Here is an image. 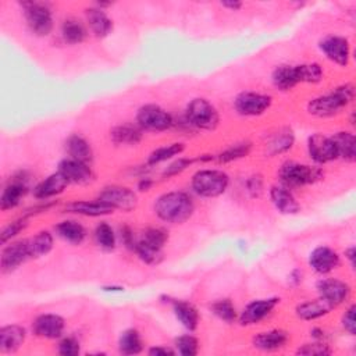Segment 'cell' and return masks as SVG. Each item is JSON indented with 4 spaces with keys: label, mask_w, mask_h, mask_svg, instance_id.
Instances as JSON below:
<instances>
[{
    "label": "cell",
    "mask_w": 356,
    "mask_h": 356,
    "mask_svg": "<svg viewBox=\"0 0 356 356\" xmlns=\"http://www.w3.org/2000/svg\"><path fill=\"white\" fill-rule=\"evenodd\" d=\"M156 216L168 224H184L195 211V202L184 191H171L160 195L154 202Z\"/></svg>",
    "instance_id": "6da1fadb"
},
{
    "label": "cell",
    "mask_w": 356,
    "mask_h": 356,
    "mask_svg": "<svg viewBox=\"0 0 356 356\" xmlns=\"http://www.w3.org/2000/svg\"><path fill=\"white\" fill-rule=\"evenodd\" d=\"M355 100V86L342 83L325 95L316 96L307 102V113L317 118H331L341 114Z\"/></svg>",
    "instance_id": "7a4b0ae2"
},
{
    "label": "cell",
    "mask_w": 356,
    "mask_h": 356,
    "mask_svg": "<svg viewBox=\"0 0 356 356\" xmlns=\"http://www.w3.org/2000/svg\"><path fill=\"white\" fill-rule=\"evenodd\" d=\"M229 177L222 170L217 168H202L192 175L191 188L192 191L206 199L218 197L228 189Z\"/></svg>",
    "instance_id": "3957f363"
},
{
    "label": "cell",
    "mask_w": 356,
    "mask_h": 356,
    "mask_svg": "<svg viewBox=\"0 0 356 356\" xmlns=\"http://www.w3.org/2000/svg\"><path fill=\"white\" fill-rule=\"evenodd\" d=\"M324 172L317 165H309L298 161H285L278 170L280 184L293 189L312 185L323 178Z\"/></svg>",
    "instance_id": "277c9868"
},
{
    "label": "cell",
    "mask_w": 356,
    "mask_h": 356,
    "mask_svg": "<svg viewBox=\"0 0 356 356\" xmlns=\"http://www.w3.org/2000/svg\"><path fill=\"white\" fill-rule=\"evenodd\" d=\"M184 120L191 128L214 131L220 124V114L207 99L195 97L188 103Z\"/></svg>",
    "instance_id": "5b68a950"
},
{
    "label": "cell",
    "mask_w": 356,
    "mask_h": 356,
    "mask_svg": "<svg viewBox=\"0 0 356 356\" xmlns=\"http://www.w3.org/2000/svg\"><path fill=\"white\" fill-rule=\"evenodd\" d=\"M28 29L36 36H47L53 31V13L47 3L28 0L19 3Z\"/></svg>",
    "instance_id": "8992f818"
},
{
    "label": "cell",
    "mask_w": 356,
    "mask_h": 356,
    "mask_svg": "<svg viewBox=\"0 0 356 356\" xmlns=\"http://www.w3.org/2000/svg\"><path fill=\"white\" fill-rule=\"evenodd\" d=\"M136 124L143 131L163 132L170 129L175 122L172 115L159 104H143L136 113Z\"/></svg>",
    "instance_id": "52a82bcc"
},
{
    "label": "cell",
    "mask_w": 356,
    "mask_h": 356,
    "mask_svg": "<svg viewBox=\"0 0 356 356\" xmlns=\"http://www.w3.org/2000/svg\"><path fill=\"white\" fill-rule=\"evenodd\" d=\"M273 104V97L254 90H243L234 99V108L242 117H259Z\"/></svg>",
    "instance_id": "ba28073f"
},
{
    "label": "cell",
    "mask_w": 356,
    "mask_h": 356,
    "mask_svg": "<svg viewBox=\"0 0 356 356\" xmlns=\"http://www.w3.org/2000/svg\"><path fill=\"white\" fill-rule=\"evenodd\" d=\"M29 259H32V256H31L28 239L10 241L8 243L3 245V249H1V254H0L1 271L4 274L13 273Z\"/></svg>",
    "instance_id": "9c48e42d"
},
{
    "label": "cell",
    "mask_w": 356,
    "mask_h": 356,
    "mask_svg": "<svg viewBox=\"0 0 356 356\" xmlns=\"http://www.w3.org/2000/svg\"><path fill=\"white\" fill-rule=\"evenodd\" d=\"M281 299L277 296L256 299L248 303L238 316V321L241 325H254L268 317L274 309L280 305Z\"/></svg>",
    "instance_id": "30bf717a"
},
{
    "label": "cell",
    "mask_w": 356,
    "mask_h": 356,
    "mask_svg": "<svg viewBox=\"0 0 356 356\" xmlns=\"http://www.w3.org/2000/svg\"><path fill=\"white\" fill-rule=\"evenodd\" d=\"M323 54L334 64L346 67L350 60V43L345 36L328 35L318 42Z\"/></svg>",
    "instance_id": "8fae6325"
},
{
    "label": "cell",
    "mask_w": 356,
    "mask_h": 356,
    "mask_svg": "<svg viewBox=\"0 0 356 356\" xmlns=\"http://www.w3.org/2000/svg\"><path fill=\"white\" fill-rule=\"evenodd\" d=\"M97 199L103 200L104 203L111 206L114 210H121V211H131L138 204L136 193L132 189L121 185H111V186L103 188Z\"/></svg>",
    "instance_id": "7c38bea8"
},
{
    "label": "cell",
    "mask_w": 356,
    "mask_h": 356,
    "mask_svg": "<svg viewBox=\"0 0 356 356\" xmlns=\"http://www.w3.org/2000/svg\"><path fill=\"white\" fill-rule=\"evenodd\" d=\"M307 153L316 164H327L338 159L337 147L332 138L320 132L309 136Z\"/></svg>",
    "instance_id": "4fadbf2b"
},
{
    "label": "cell",
    "mask_w": 356,
    "mask_h": 356,
    "mask_svg": "<svg viewBox=\"0 0 356 356\" xmlns=\"http://www.w3.org/2000/svg\"><path fill=\"white\" fill-rule=\"evenodd\" d=\"M316 288L318 296L325 299L334 307L345 303L352 295L350 285L339 278H321L317 281Z\"/></svg>",
    "instance_id": "5bb4252c"
},
{
    "label": "cell",
    "mask_w": 356,
    "mask_h": 356,
    "mask_svg": "<svg viewBox=\"0 0 356 356\" xmlns=\"http://www.w3.org/2000/svg\"><path fill=\"white\" fill-rule=\"evenodd\" d=\"M60 171L70 184H76V185H88L95 179V172L88 163H82L78 160H74L71 157H65L58 163Z\"/></svg>",
    "instance_id": "9a60e30c"
},
{
    "label": "cell",
    "mask_w": 356,
    "mask_h": 356,
    "mask_svg": "<svg viewBox=\"0 0 356 356\" xmlns=\"http://www.w3.org/2000/svg\"><path fill=\"white\" fill-rule=\"evenodd\" d=\"M65 321L61 316L54 313L39 314L32 323V331L36 337L44 339H58L63 337Z\"/></svg>",
    "instance_id": "2e32d148"
},
{
    "label": "cell",
    "mask_w": 356,
    "mask_h": 356,
    "mask_svg": "<svg viewBox=\"0 0 356 356\" xmlns=\"http://www.w3.org/2000/svg\"><path fill=\"white\" fill-rule=\"evenodd\" d=\"M26 192H28V178L25 177V172H19L13 179H10V182L4 186L1 192V196H0L1 211L15 209L21 203Z\"/></svg>",
    "instance_id": "e0dca14e"
},
{
    "label": "cell",
    "mask_w": 356,
    "mask_h": 356,
    "mask_svg": "<svg viewBox=\"0 0 356 356\" xmlns=\"http://www.w3.org/2000/svg\"><path fill=\"white\" fill-rule=\"evenodd\" d=\"M341 264V257L332 248L327 245H320L314 248L309 254V266L317 274H330Z\"/></svg>",
    "instance_id": "ac0fdd59"
},
{
    "label": "cell",
    "mask_w": 356,
    "mask_h": 356,
    "mask_svg": "<svg viewBox=\"0 0 356 356\" xmlns=\"http://www.w3.org/2000/svg\"><path fill=\"white\" fill-rule=\"evenodd\" d=\"M68 185H70L68 179L60 171H56V172L47 175L44 179H42L33 188V196L38 200L47 202V199L63 193Z\"/></svg>",
    "instance_id": "d6986e66"
},
{
    "label": "cell",
    "mask_w": 356,
    "mask_h": 356,
    "mask_svg": "<svg viewBox=\"0 0 356 356\" xmlns=\"http://www.w3.org/2000/svg\"><path fill=\"white\" fill-rule=\"evenodd\" d=\"M289 339L291 337L288 331L281 328H273V330L256 334L252 339V345L259 350L273 352V350L282 349L289 342Z\"/></svg>",
    "instance_id": "ffe728a7"
},
{
    "label": "cell",
    "mask_w": 356,
    "mask_h": 356,
    "mask_svg": "<svg viewBox=\"0 0 356 356\" xmlns=\"http://www.w3.org/2000/svg\"><path fill=\"white\" fill-rule=\"evenodd\" d=\"M270 200L281 214L291 216L299 213L300 210V204L296 200L293 192L281 184L273 185L270 188Z\"/></svg>",
    "instance_id": "44dd1931"
},
{
    "label": "cell",
    "mask_w": 356,
    "mask_h": 356,
    "mask_svg": "<svg viewBox=\"0 0 356 356\" xmlns=\"http://www.w3.org/2000/svg\"><path fill=\"white\" fill-rule=\"evenodd\" d=\"M65 211L72 213V214L85 216V217H102V216L113 214L115 210L111 206H108L107 203H104L103 200L95 199V200L71 202L65 206Z\"/></svg>",
    "instance_id": "7402d4cb"
},
{
    "label": "cell",
    "mask_w": 356,
    "mask_h": 356,
    "mask_svg": "<svg viewBox=\"0 0 356 356\" xmlns=\"http://www.w3.org/2000/svg\"><path fill=\"white\" fill-rule=\"evenodd\" d=\"M334 309L335 307L331 303L318 296L317 299H310L299 303L295 307V314L303 321H313L330 314Z\"/></svg>",
    "instance_id": "603a6c76"
},
{
    "label": "cell",
    "mask_w": 356,
    "mask_h": 356,
    "mask_svg": "<svg viewBox=\"0 0 356 356\" xmlns=\"http://www.w3.org/2000/svg\"><path fill=\"white\" fill-rule=\"evenodd\" d=\"M26 339V330L19 324H7L0 328V352H17Z\"/></svg>",
    "instance_id": "cb8c5ba5"
},
{
    "label": "cell",
    "mask_w": 356,
    "mask_h": 356,
    "mask_svg": "<svg viewBox=\"0 0 356 356\" xmlns=\"http://www.w3.org/2000/svg\"><path fill=\"white\" fill-rule=\"evenodd\" d=\"M85 14H86L88 26L96 38H106L111 33L113 19L107 15L106 10L93 4L92 7L85 10Z\"/></svg>",
    "instance_id": "d4e9b609"
},
{
    "label": "cell",
    "mask_w": 356,
    "mask_h": 356,
    "mask_svg": "<svg viewBox=\"0 0 356 356\" xmlns=\"http://www.w3.org/2000/svg\"><path fill=\"white\" fill-rule=\"evenodd\" d=\"M271 82L281 92H288L293 89L296 85L300 83L298 64H281L275 67L271 74Z\"/></svg>",
    "instance_id": "484cf974"
},
{
    "label": "cell",
    "mask_w": 356,
    "mask_h": 356,
    "mask_svg": "<svg viewBox=\"0 0 356 356\" xmlns=\"http://www.w3.org/2000/svg\"><path fill=\"white\" fill-rule=\"evenodd\" d=\"M170 305L172 307L175 318L181 323L184 328L188 331H195L199 325L200 316L197 309L188 300H179V299H171Z\"/></svg>",
    "instance_id": "4316f807"
},
{
    "label": "cell",
    "mask_w": 356,
    "mask_h": 356,
    "mask_svg": "<svg viewBox=\"0 0 356 356\" xmlns=\"http://www.w3.org/2000/svg\"><path fill=\"white\" fill-rule=\"evenodd\" d=\"M110 138L114 145H125V146H135L143 138V129L135 122H125L115 125L110 131Z\"/></svg>",
    "instance_id": "83f0119b"
},
{
    "label": "cell",
    "mask_w": 356,
    "mask_h": 356,
    "mask_svg": "<svg viewBox=\"0 0 356 356\" xmlns=\"http://www.w3.org/2000/svg\"><path fill=\"white\" fill-rule=\"evenodd\" d=\"M65 152L68 157L90 164L93 160V150L90 143L79 134H71L65 139Z\"/></svg>",
    "instance_id": "f1b7e54d"
},
{
    "label": "cell",
    "mask_w": 356,
    "mask_h": 356,
    "mask_svg": "<svg viewBox=\"0 0 356 356\" xmlns=\"http://www.w3.org/2000/svg\"><path fill=\"white\" fill-rule=\"evenodd\" d=\"M295 143V134L289 127H282L267 142V154L277 156L289 152Z\"/></svg>",
    "instance_id": "f546056e"
},
{
    "label": "cell",
    "mask_w": 356,
    "mask_h": 356,
    "mask_svg": "<svg viewBox=\"0 0 356 356\" xmlns=\"http://www.w3.org/2000/svg\"><path fill=\"white\" fill-rule=\"evenodd\" d=\"M331 138L337 147L338 159H342L346 163H353L356 160V138L353 132L338 131Z\"/></svg>",
    "instance_id": "4dcf8cb0"
},
{
    "label": "cell",
    "mask_w": 356,
    "mask_h": 356,
    "mask_svg": "<svg viewBox=\"0 0 356 356\" xmlns=\"http://www.w3.org/2000/svg\"><path fill=\"white\" fill-rule=\"evenodd\" d=\"M56 234L65 242L79 245L86 238L85 227L75 220H64L56 225Z\"/></svg>",
    "instance_id": "1f68e13d"
},
{
    "label": "cell",
    "mask_w": 356,
    "mask_h": 356,
    "mask_svg": "<svg viewBox=\"0 0 356 356\" xmlns=\"http://www.w3.org/2000/svg\"><path fill=\"white\" fill-rule=\"evenodd\" d=\"M61 38L68 44H79L88 36V29L85 25L76 18H67L61 24L60 29Z\"/></svg>",
    "instance_id": "d6a6232c"
},
{
    "label": "cell",
    "mask_w": 356,
    "mask_h": 356,
    "mask_svg": "<svg viewBox=\"0 0 356 356\" xmlns=\"http://www.w3.org/2000/svg\"><path fill=\"white\" fill-rule=\"evenodd\" d=\"M143 350V339L138 330L127 328L118 338V352L122 355H138Z\"/></svg>",
    "instance_id": "836d02e7"
},
{
    "label": "cell",
    "mask_w": 356,
    "mask_h": 356,
    "mask_svg": "<svg viewBox=\"0 0 356 356\" xmlns=\"http://www.w3.org/2000/svg\"><path fill=\"white\" fill-rule=\"evenodd\" d=\"M252 150V142L249 140H242V142H236L232 143L231 146H228L227 149H224L222 152H220L216 156V161L220 164H227L231 161H236L239 159L246 157Z\"/></svg>",
    "instance_id": "e575fe53"
},
{
    "label": "cell",
    "mask_w": 356,
    "mask_h": 356,
    "mask_svg": "<svg viewBox=\"0 0 356 356\" xmlns=\"http://www.w3.org/2000/svg\"><path fill=\"white\" fill-rule=\"evenodd\" d=\"M28 242L32 259H38L50 253V250L53 249L54 239L49 231H39L36 235L29 238Z\"/></svg>",
    "instance_id": "d590c367"
},
{
    "label": "cell",
    "mask_w": 356,
    "mask_h": 356,
    "mask_svg": "<svg viewBox=\"0 0 356 356\" xmlns=\"http://www.w3.org/2000/svg\"><path fill=\"white\" fill-rule=\"evenodd\" d=\"M185 150V145L181 142H174V143H168L164 146H160L157 149H154L149 157H147V164L149 165H157L160 163H164L172 157L179 156L182 152Z\"/></svg>",
    "instance_id": "8d00e7d4"
},
{
    "label": "cell",
    "mask_w": 356,
    "mask_h": 356,
    "mask_svg": "<svg viewBox=\"0 0 356 356\" xmlns=\"http://www.w3.org/2000/svg\"><path fill=\"white\" fill-rule=\"evenodd\" d=\"M134 252L138 254V257L149 264V266H157L163 261V257H164V253H163V249L157 248V246H153L147 242H145L143 239H138L136 241V245H135V249Z\"/></svg>",
    "instance_id": "74e56055"
},
{
    "label": "cell",
    "mask_w": 356,
    "mask_h": 356,
    "mask_svg": "<svg viewBox=\"0 0 356 356\" xmlns=\"http://www.w3.org/2000/svg\"><path fill=\"white\" fill-rule=\"evenodd\" d=\"M210 310L217 318H220L221 321H224L227 324H231L238 318L236 309H235L232 300L227 299V298L213 302L210 306Z\"/></svg>",
    "instance_id": "f35d334b"
},
{
    "label": "cell",
    "mask_w": 356,
    "mask_h": 356,
    "mask_svg": "<svg viewBox=\"0 0 356 356\" xmlns=\"http://www.w3.org/2000/svg\"><path fill=\"white\" fill-rule=\"evenodd\" d=\"M95 239H96V243L104 250H113L115 248V242H117L115 232L111 228V225L104 221H102L96 225Z\"/></svg>",
    "instance_id": "ab89813d"
},
{
    "label": "cell",
    "mask_w": 356,
    "mask_h": 356,
    "mask_svg": "<svg viewBox=\"0 0 356 356\" xmlns=\"http://www.w3.org/2000/svg\"><path fill=\"white\" fill-rule=\"evenodd\" d=\"M298 68L300 83H318L324 76L323 67L318 63L298 64Z\"/></svg>",
    "instance_id": "60d3db41"
},
{
    "label": "cell",
    "mask_w": 356,
    "mask_h": 356,
    "mask_svg": "<svg viewBox=\"0 0 356 356\" xmlns=\"http://www.w3.org/2000/svg\"><path fill=\"white\" fill-rule=\"evenodd\" d=\"M175 352L182 356H195L199 352V341L192 334H184L174 341Z\"/></svg>",
    "instance_id": "b9f144b4"
},
{
    "label": "cell",
    "mask_w": 356,
    "mask_h": 356,
    "mask_svg": "<svg viewBox=\"0 0 356 356\" xmlns=\"http://www.w3.org/2000/svg\"><path fill=\"white\" fill-rule=\"evenodd\" d=\"M26 225H28V216H26V214H24L22 217H19V218L11 221L10 224H7V225L3 228L1 234H0V242H1V245H6V243H8L10 241H13L21 231L25 229Z\"/></svg>",
    "instance_id": "7bdbcfd3"
},
{
    "label": "cell",
    "mask_w": 356,
    "mask_h": 356,
    "mask_svg": "<svg viewBox=\"0 0 356 356\" xmlns=\"http://www.w3.org/2000/svg\"><path fill=\"white\" fill-rule=\"evenodd\" d=\"M298 355H306V356H327L332 353V349L325 341H317L314 339L313 342L303 343L296 349Z\"/></svg>",
    "instance_id": "ee69618b"
},
{
    "label": "cell",
    "mask_w": 356,
    "mask_h": 356,
    "mask_svg": "<svg viewBox=\"0 0 356 356\" xmlns=\"http://www.w3.org/2000/svg\"><path fill=\"white\" fill-rule=\"evenodd\" d=\"M140 239H143L145 242H147L153 246L163 249L168 241V232L160 227H150L143 231Z\"/></svg>",
    "instance_id": "f6af8a7d"
},
{
    "label": "cell",
    "mask_w": 356,
    "mask_h": 356,
    "mask_svg": "<svg viewBox=\"0 0 356 356\" xmlns=\"http://www.w3.org/2000/svg\"><path fill=\"white\" fill-rule=\"evenodd\" d=\"M197 161V157L196 159H188V157H178L175 161H172L163 172V177L165 178H170V177H174V175H178L181 174L182 171H185L191 164L196 163Z\"/></svg>",
    "instance_id": "bcb514c9"
},
{
    "label": "cell",
    "mask_w": 356,
    "mask_h": 356,
    "mask_svg": "<svg viewBox=\"0 0 356 356\" xmlns=\"http://www.w3.org/2000/svg\"><path fill=\"white\" fill-rule=\"evenodd\" d=\"M81 352V343L75 337H64L58 342V353L63 356H76Z\"/></svg>",
    "instance_id": "7dc6e473"
},
{
    "label": "cell",
    "mask_w": 356,
    "mask_h": 356,
    "mask_svg": "<svg viewBox=\"0 0 356 356\" xmlns=\"http://www.w3.org/2000/svg\"><path fill=\"white\" fill-rule=\"evenodd\" d=\"M355 310H356V306L355 305H350L343 316H342V327L343 330L349 334V335H356V321H355Z\"/></svg>",
    "instance_id": "c3c4849f"
},
{
    "label": "cell",
    "mask_w": 356,
    "mask_h": 356,
    "mask_svg": "<svg viewBox=\"0 0 356 356\" xmlns=\"http://www.w3.org/2000/svg\"><path fill=\"white\" fill-rule=\"evenodd\" d=\"M246 191L252 197H259L263 192V179L260 175H252L246 179Z\"/></svg>",
    "instance_id": "681fc988"
},
{
    "label": "cell",
    "mask_w": 356,
    "mask_h": 356,
    "mask_svg": "<svg viewBox=\"0 0 356 356\" xmlns=\"http://www.w3.org/2000/svg\"><path fill=\"white\" fill-rule=\"evenodd\" d=\"M121 239L125 245V248H128L129 250H134L135 249V245H136V238L132 232V229L129 227H122L121 228Z\"/></svg>",
    "instance_id": "f907efd6"
},
{
    "label": "cell",
    "mask_w": 356,
    "mask_h": 356,
    "mask_svg": "<svg viewBox=\"0 0 356 356\" xmlns=\"http://www.w3.org/2000/svg\"><path fill=\"white\" fill-rule=\"evenodd\" d=\"M147 353L150 356H172L175 355L177 352L171 348H167V346H163V345H157V346H152Z\"/></svg>",
    "instance_id": "816d5d0a"
},
{
    "label": "cell",
    "mask_w": 356,
    "mask_h": 356,
    "mask_svg": "<svg viewBox=\"0 0 356 356\" xmlns=\"http://www.w3.org/2000/svg\"><path fill=\"white\" fill-rule=\"evenodd\" d=\"M224 8H228L231 11H238L239 8H242L243 3L242 1H238V0H227V1H221L220 3Z\"/></svg>",
    "instance_id": "f5cc1de1"
},
{
    "label": "cell",
    "mask_w": 356,
    "mask_h": 356,
    "mask_svg": "<svg viewBox=\"0 0 356 356\" xmlns=\"http://www.w3.org/2000/svg\"><path fill=\"white\" fill-rule=\"evenodd\" d=\"M345 257L349 260V263H350V266L353 268L355 267V259H356V249H355V246H350V248H348L345 250Z\"/></svg>",
    "instance_id": "db71d44e"
},
{
    "label": "cell",
    "mask_w": 356,
    "mask_h": 356,
    "mask_svg": "<svg viewBox=\"0 0 356 356\" xmlns=\"http://www.w3.org/2000/svg\"><path fill=\"white\" fill-rule=\"evenodd\" d=\"M153 185V181L150 178H142L139 182H138V189L139 191H149Z\"/></svg>",
    "instance_id": "11a10c76"
},
{
    "label": "cell",
    "mask_w": 356,
    "mask_h": 356,
    "mask_svg": "<svg viewBox=\"0 0 356 356\" xmlns=\"http://www.w3.org/2000/svg\"><path fill=\"white\" fill-rule=\"evenodd\" d=\"M103 291H106V292H121V291H124V288L122 286H115V285H110V286H103Z\"/></svg>",
    "instance_id": "9f6ffc18"
}]
</instances>
